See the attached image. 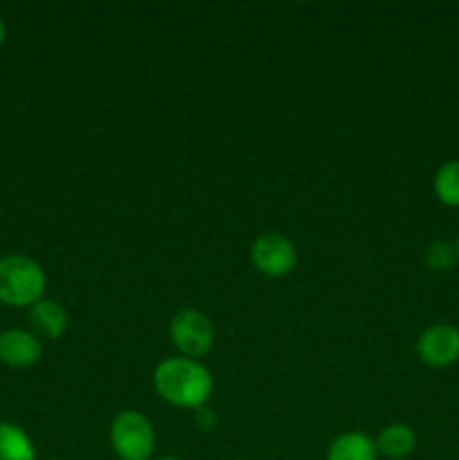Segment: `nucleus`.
I'll return each mask as SVG.
<instances>
[{"label":"nucleus","mask_w":459,"mask_h":460,"mask_svg":"<svg viewBox=\"0 0 459 460\" xmlns=\"http://www.w3.org/2000/svg\"><path fill=\"white\" fill-rule=\"evenodd\" d=\"M153 389L165 402L178 409L205 407L214 391V377L210 368L198 359L189 358H166L153 371Z\"/></svg>","instance_id":"obj_1"},{"label":"nucleus","mask_w":459,"mask_h":460,"mask_svg":"<svg viewBox=\"0 0 459 460\" xmlns=\"http://www.w3.org/2000/svg\"><path fill=\"white\" fill-rule=\"evenodd\" d=\"M45 272L25 254L0 256V304L30 308L43 299Z\"/></svg>","instance_id":"obj_2"},{"label":"nucleus","mask_w":459,"mask_h":460,"mask_svg":"<svg viewBox=\"0 0 459 460\" xmlns=\"http://www.w3.org/2000/svg\"><path fill=\"white\" fill-rule=\"evenodd\" d=\"M111 447L120 460H151L156 429L144 413L135 409L120 411L111 422Z\"/></svg>","instance_id":"obj_3"},{"label":"nucleus","mask_w":459,"mask_h":460,"mask_svg":"<svg viewBox=\"0 0 459 460\" xmlns=\"http://www.w3.org/2000/svg\"><path fill=\"white\" fill-rule=\"evenodd\" d=\"M169 340L180 358L198 359L207 355L214 346V326L205 313L194 308H184L171 317Z\"/></svg>","instance_id":"obj_4"},{"label":"nucleus","mask_w":459,"mask_h":460,"mask_svg":"<svg viewBox=\"0 0 459 460\" xmlns=\"http://www.w3.org/2000/svg\"><path fill=\"white\" fill-rule=\"evenodd\" d=\"M250 261L261 274L279 279L292 272V268L297 265V250L291 243V238H286L284 234L277 232H268L261 234V236L252 243Z\"/></svg>","instance_id":"obj_5"},{"label":"nucleus","mask_w":459,"mask_h":460,"mask_svg":"<svg viewBox=\"0 0 459 460\" xmlns=\"http://www.w3.org/2000/svg\"><path fill=\"white\" fill-rule=\"evenodd\" d=\"M417 355L426 367H453L459 359V328L453 323H432L418 335Z\"/></svg>","instance_id":"obj_6"},{"label":"nucleus","mask_w":459,"mask_h":460,"mask_svg":"<svg viewBox=\"0 0 459 460\" xmlns=\"http://www.w3.org/2000/svg\"><path fill=\"white\" fill-rule=\"evenodd\" d=\"M43 355L40 340L32 331L9 328L0 332V362L12 368H30Z\"/></svg>","instance_id":"obj_7"},{"label":"nucleus","mask_w":459,"mask_h":460,"mask_svg":"<svg viewBox=\"0 0 459 460\" xmlns=\"http://www.w3.org/2000/svg\"><path fill=\"white\" fill-rule=\"evenodd\" d=\"M27 322L39 340H58L68 328V313L58 301L40 299L30 305Z\"/></svg>","instance_id":"obj_8"},{"label":"nucleus","mask_w":459,"mask_h":460,"mask_svg":"<svg viewBox=\"0 0 459 460\" xmlns=\"http://www.w3.org/2000/svg\"><path fill=\"white\" fill-rule=\"evenodd\" d=\"M327 460H378L376 440L363 431H346L331 440Z\"/></svg>","instance_id":"obj_9"},{"label":"nucleus","mask_w":459,"mask_h":460,"mask_svg":"<svg viewBox=\"0 0 459 460\" xmlns=\"http://www.w3.org/2000/svg\"><path fill=\"white\" fill-rule=\"evenodd\" d=\"M414 447H417V434L412 427L403 425V422L382 427L376 438L378 454H382L385 458H405L414 452Z\"/></svg>","instance_id":"obj_10"},{"label":"nucleus","mask_w":459,"mask_h":460,"mask_svg":"<svg viewBox=\"0 0 459 460\" xmlns=\"http://www.w3.org/2000/svg\"><path fill=\"white\" fill-rule=\"evenodd\" d=\"M0 460H36L34 443L14 422H0Z\"/></svg>","instance_id":"obj_11"},{"label":"nucleus","mask_w":459,"mask_h":460,"mask_svg":"<svg viewBox=\"0 0 459 460\" xmlns=\"http://www.w3.org/2000/svg\"><path fill=\"white\" fill-rule=\"evenodd\" d=\"M435 196L446 207H459V160L444 162L435 173Z\"/></svg>","instance_id":"obj_12"},{"label":"nucleus","mask_w":459,"mask_h":460,"mask_svg":"<svg viewBox=\"0 0 459 460\" xmlns=\"http://www.w3.org/2000/svg\"><path fill=\"white\" fill-rule=\"evenodd\" d=\"M423 259H426L428 268L435 270V272H448L457 263V247H454V243L448 241H432L426 247Z\"/></svg>","instance_id":"obj_13"},{"label":"nucleus","mask_w":459,"mask_h":460,"mask_svg":"<svg viewBox=\"0 0 459 460\" xmlns=\"http://www.w3.org/2000/svg\"><path fill=\"white\" fill-rule=\"evenodd\" d=\"M194 420H196V425L201 427V429L210 431L212 427H216V413L212 411V409L201 407V409H196V411H194Z\"/></svg>","instance_id":"obj_14"},{"label":"nucleus","mask_w":459,"mask_h":460,"mask_svg":"<svg viewBox=\"0 0 459 460\" xmlns=\"http://www.w3.org/2000/svg\"><path fill=\"white\" fill-rule=\"evenodd\" d=\"M4 36H7V25H4V21L0 18V45L4 43Z\"/></svg>","instance_id":"obj_15"},{"label":"nucleus","mask_w":459,"mask_h":460,"mask_svg":"<svg viewBox=\"0 0 459 460\" xmlns=\"http://www.w3.org/2000/svg\"><path fill=\"white\" fill-rule=\"evenodd\" d=\"M156 460H183V458H176V456H162V458H156Z\"/></svg>","instance_id":"obj_16"},{"label":"nucleus","mask_w":459,"mask_h":460,"mask_svg":"<svg viewBox=\"0 0 459 460\" xmlns=\"http://www.w3.org/2000/svg\"><path fill=\"white\" fill-rule=\"evenodd\" d=\"M454 247H457V263H459V238H457V243H454Z\"/></svg>","instance_id":"obj_17"},{"label":"nucleus","mask_w":459,"mask_h":460,"mask_svg":"<svg viewBox=\"0 0 459 460\" xmlns=\"http://www.w3.org/2000/svg\"><path fill=\"white\" fill-rule=\"evenodd\" d=\"M50 460H61V458H50Z\"/></svg>","instance_id":"obj_18"},{"label":"nucleus","mask_w":459,"mask_h":460,"mask_svg":"<svg viewBox=\"0 0 459 460\" xmlns=\"http://www.w3.org/2000/svg\"><path fill=\"white\" fill-rule=\"evenodd\" d=\"M234 460H241V458H234Z\"/></svg>","instance_id":"obj_19"}]
</instances>
